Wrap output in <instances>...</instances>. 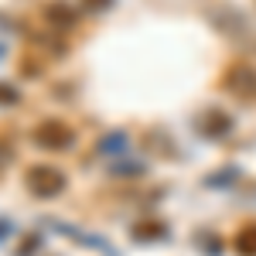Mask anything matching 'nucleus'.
Listing matches in <instances>:
<instances>
[{"label": "nucleus", "mask_w": 256, "mask_h": 256, "mask_svg": "<svg viewBox=\"0 0 256 256\" xmlns=\"http://www.w3.org/2000/svg\"><path fill=\"white\" fill-rule=\"evenodd\" d=\"M24 184H28V192L34 198H58L65 192V184H68V178L55 164H31L24 171Z\"/></svg>", "instance_id": "f257e3e1"}, {"label": "nucleus", "mask_w": 256, "mask_h": 256, "mask_svg": "<svg viewBox=\"0 0 256 256\" xmlns=\"http://www.w3.org/2000/svg\"><path fill=\"white\" fill-rule=\"evenodd\" d=\"M31 144L41 150H68L76 147V130L65 120H41L31 130Z\"/></svg>", "instance_id": "f03ea898"}, {"label": "nucleus", "mask_w": 256, "mask_h": 256, "mask_svg": "<svg viewBox=\"0 0 256 256\" xmlns=\"http://www.w3.org/2000/svg\"><path fill=\"white\" fill-rule=\"evenodd\" d=\"M218 86H222V92L236 96L239 102H256V68L253 65H242V62L229 65V68L222 72Z\"/></svg>", "instance_id": "7ed1b4c3"}, {"label": "nucleus", "mask_w": 256, "mask_h": 256, "mask_svg": "<svg viewBox=\"0 0 256 256\" xmlns=\"http://www.w3.org/2000/svg\"><path fill=\"white\" fill-rule=\"evenodd\" d=\"M198 130H202V137H208V140H222L232 134V116L222 113L218 106H212V110H205L198 116Z\"/></svg>", "instance_id": "20e7f679"}, {"label": "nucleus", "mask_w": 256, "mask_h": 256, "mask_svg": "<svg viewBox=\"0 0 256 256\" xmlns=\"http://www.w3.org/2000/svg\"><path fill=\"white\" fill-rule=\"evenodd\" d=\"M92 150H96L99 158H113V160L126 158V154H130V134H126V130H110V134H102V137L96 140Z\"/></svg>", "instance_id": "39448f33"}, {"label": "nucleus", "mask_w": 256, "mask_h": 256, "mask_svg": "<svg viewBox=\"0 0 256 256\" xmlns=\"http://www.w3.org/2000/svg\"><path fill=\"white\" fill-rule=\"evenodd\" d=\"M55 232H65V236L72 239V242H79V246H92V250H102V253H110V256H116V250H110L106 242L99 236H89V232H82L79 226H68V222H62V218H44Z\"/></svg>", "instance_id": "423d86ee"}, {"label": "nucleus", "mask_w": 256, "mask_h": 256, "mask_svg": "<svg viewBox=\"0 0 256 256\" xmlns=\"http://www.w3.org/2000/svg\"><path fill=\"white\" fill-rule=\"evenodd\" d=\"M41 18L48 20V28H62V31H68V28H76V24H79V14H76L68 4H62V0L44 4V7H41Z\"/></svg>", "instance_id": "0eeeda50"}, {"label": "nucleus", "mask_w": 256, "mask_h": 256, "mask_svg": "<svg viewBox=\"0 0 256 256\" xmlns=\"http://www.w3.org/2000/svg\"><path fill=\"white\" fill-rule=\"evenodd\" d=\"M168 232H171V229H168L160 218H144V222L134 226V239H137V242H154V239H164Z\"/></svg>", "instance_id": "6e6552de"}, {"label": "nucleus", "mask_w": 256, "mask_h": 256, "mask_svg": "<svg viewBox=\"0 0 256 256\" xmlns=\"http://www.w3.org/2000/svg\"><path fill=\"white\" fill-rule=\"evenodd\" d=\"M236 253L239 256H256V222L242 226L236 232Z\"/></svg>", "instance_id": "1a4fd4ad"}, {"label": "nucleus", "mask_w": 256, "mask_h": 256, "mask_svg": "<svg viewBox=\"0 0 256 256\" xmlns=\"http://www.w3.org/2000/svg\"><path fill=\"white\" fill-rule=\"evenodd\" d=\"M236 178H242V171H239L236 164H229V168H222L216 174H208L205 184H208V188H229V184H236Z\"/></svg>", "instance_id": "9d476101"}, {"label": "nucleus", "mask_w": 256, "mask_h": 256, "mask_svg": "<svg viewBox=\"0 0 256 256\" xmlns=\"http://www.w3.org/2000/svg\"><path fill=\"white\" fill-rule=\"evenodd\" d=\"M41 246H44V236L41 232H28V236L20 239V246L14 250V256H34Z\"/></svg>", "instance_id": "9b49d317"}, {"label": "nucleus", "mask_w": 256, "mask_h": 256, "mask_svg": "<svg viewBox=\"0 0 256 256\" xmlns=\"http://www.w3.org/2000/svg\"><path fill=\"white\" fill-rule=\"evenodd\" d=\"M120 160H123V158H120ZM144 171H147L144 160H123V164H113V168H110V174H123V178H140Z\"/></svg>", "instance_id": "f8f14e48"}, {"label": "nucleus", "mask_w": 256, "mask_h": 256, "mask_svg": "<svg viewBox=\"0 0 256 256\" xmlns=\"http://www.w3.org/2000/svg\"><path fill=\"white\" fill-rule=\"evenodd\" d=\"M18 102H20V92L10 82H0V106H18Z\"/></svg>", "instance_id": "ddd939ff"}, {"label": "nucleus", "mask_w": 256, "mask_h": 256, "mask_svg": "<svg viewBox=\"0 0 256 256\" xmlns=\"http://www.w3.org/2000/svg\"><path fill=\"white\" fill-rule=\"evenodd\" d=\"M198 246H202V250H205V253H208V256L222 253V242H218V239L212 236V232H202V236H198Z\"/></svg>", "instance_id": "4468645a"}, {"label": "nucleus", "mask_w": 256, "mask_h": 256, "mask_svg": "<svg viewBox=\"0 0 256 256\" xmlns=\"http://www.w3.org/2000/svg\"><path fill=\"white\" fill-rule=\"evenodd\" d=\"M113 4H116V0H82L86 14H106V10H110Z\"/></svg>", "instance_id": "2eb2a0df"}, {"label": "nucleus", "mask_w": 256, "mask_h": 256, "mask_svg": "<svg viewBox=\"0 0 256 256\" xmlns=\"http://www.w3.org/2000/svg\"><path fill=\"white\" fill-rule=\"evenodd\" d=\"M10 232H14V222H10V218H4V216H0V239H7Z\"/></svg>", "instance_id": "dca6fc26"}, {"label": "nucleus", "mask_w": 256, "mask_h": 256, "mask_svg": "<svg viewBox=\"0 0 256 256\" xmlns=\"http://www.w3.org/2000/svg\"><path fill=\"white\" fill-rule=\"evenodd\" d=\"M10 164V147H0V168H7Z\"/></svg>", "instance_id": "f3484780"}, {"label": "nucleus", "mask_w": 256, "mask_h": 256, "mask_svg": "<svg viewBox=\"0 0 256 256\" xmlns=\"http://www.w3.org/2000/svg\"><path fill=\"white\" fill-rule=\"evenodd\" d=\"M4 55H7V44H0V58H4Z\"/></svg>", "instance_id": "a211bd4d"}]
</instances>
